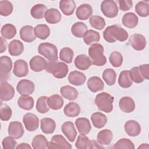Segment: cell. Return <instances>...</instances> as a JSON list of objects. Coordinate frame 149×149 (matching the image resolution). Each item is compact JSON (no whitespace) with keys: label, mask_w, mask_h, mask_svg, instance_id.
<instances>
[{"label":"cell","mask_w":149,"mask_h":149,"mask_svg":"<svg viewBox=\"0 0 149 149\" xmlns=\"http://www.w3.org/2000/svg\"><path fill=\"white\" fill-rule=\"evenodd\" d=\"M128 37L129 34L126 30L115 24L108 26L103 32L104 40L109 43L115 42L116 40L125 41Z\"/></svg>","instance_id":"6da1fadb"},{"label":"cell","mask_w":149,"mask_h":149,"mask_svg":"<svg viewBox=\"0 0 149 149\" xmlns=\"http://www.w3.org/2000/svg\"><path fill=\"white\" fill-rule=\"evenodd\" d=\"M88 55L91 63L95 66H102L107 63V59L104 55V47L101 44L95 43L88 48Z\"/></svg>","instance_id":"7a4b0ae2"},{"label":"cell","mask_w":149,"mask_h":149,"mask_svg":"<svg viewBox=\"0 0 149 149\" xmlns=\"http://www.w3.org/2000/svg\"><path fill=\"white\" fill-rule=\"evenodd\" d=\"M45 70L48 73H51L55 78L63 79L68 74L69 68L65 63L56 60L47 62Z\"/></svg>","instance_id":"3957f363"},{"label":"cell","mask_w":149,"mask_h":149,"mask_svg":"<svg viewBox=\"0 0 149 149\" xmlns=\"http://www.w3.org/2000/svg\"><path fill=\"white\" fill-rule=\"evenodd\" d=\"M114 97L106 92L98 94L95 98V104L98 109L106 113H110L113 110Z\"/></svg>","instance_id":"277c9868"},{"label":"cell","mask_w":149,"mask_h":149,"mask_svg":"<svg viewBox=\"0 0 149 149\" xmlns=\"http://www.w3.org/2000/svg\"><path fill=\"white\" fill-rule=\"evenodd\" d=\"M38 52L48 61L58 59V49L56 47L49 42H42L38 47Z\"/></svg>","instance_id":"5b68a950"},{"label":"cell","mask_w":149,"mask_h":149,"mask_svg":"<svg viewBox=\"0 0 149 149\" xmlns=\"http://www.w3.org/2000/svg\"><path fill=\"white\" fill-rule=\"evenodd\" d=\"M101 10L102 14L109 18L116 17L118 13V7L114 1L105 0L101 3Z\"/></svg>","instance_id":"8992f818"},{"label":"cell","mask_w":149,"mask_h":149,"mask_svg":"<svg viewBox=\"0 0 149 149\" xmlns=\"http://www.w3.org/2000/svg\"><path fill=\"white\" fill-rule=\"evenodd\" d=\"M12 68V61L10 58L8 56L3 55L0 58V74L1 81H5L9 77Z\"/></svg>","instance_id":"52a82bcc"},{"label":"cell","mask_w":149,"mask_h":149,"mask_svg":"<svg viewBox=\"0 0 149 149\" xmlns=\"http://www.w3.org/2000/svg\"><path fill=\"white\" fill-rule=\"evenodd\" d=\"M72 145L65 139V138L61 134L54 135L48 144V148H66L71 149Z\"/></svg>","instance_id":"ba28073f"},{"label":"cell","mask_w":149,"mask_h":149,"mask_svg":"<svg viewBox=\"0 0 149 149\" xmlns=\"http://www.w3.org/2000/svg\"><path fill=\"white\" fill-rule=\"evenodd\" d=\"M34 83L27 79L20 80L16 86L17 91L22 95H29L34 92Z\"/></svg>","instance_id":"9c48e42d"},{"label":"cell","mask_w":149,"mask_h":149,"mask_svg":"<svg viewBox=\"0 0 149 149\" xmlns=\"http://www.w3.org/2000/svg\"><path fill=\"white\" fill-rule=\"evenodd\" d=\"M23 122L27 130L34 132L36 130L39 126V119L34 113H27L23 118Z\"/></svg>","instance_id":"30bf717a"},{"label":"cell","mask_w":149,"mask_h":149,"mask_svg":"<svg viewBox=\"0 0 149 149\" xmlns=\"http://www.w3.org/2000/svg\"><path fill=\"white\" fill-rule=\"evenodd\" d=\"M15 95L13 87L6 81H2L0 86V98L1 101H8L12 100Z\"/></svg>","instance_id":"8fae6325"},{"label":"cell","mask_w":149,"mask_h":149,"mask_svg":"<svg viewBox=\"0 0 149 149\" xmlns=\"http://www.w3.org/2000/svg\"><path fill=\"white\" fill-rule=\"evenodd\" d=\"M129 42L132 48L136 51H142L146 46V39L141 34H133L130 36Z\"/></svg>","instance_id":"7c38bea8"},{"label":"cell","mask_w":149,"mask_h":149,"mask_svg":"<svg viewBox=\"0 0 149 149\" xmlns=\"http://www.w3.org/2000/svg\"><path fill=\"white\" fill-rule=\"evenodd\" d=\"M8 131L9 135L15 139L21 138L24 133L22 123L18 121L11 122L8 126Z\"/></svg>","instance_id":"4fadbf2b"},{"label":"cell","mask_w":149,"mask_h":149,"mask_svg":"<svg viewBox=\"0 0 149 149\" xmlns=\"http://www.w3.org/2000/svg\"><path fill=\"white\" fill-rule=\"evenodd\" d=\"M13 73L16 77H23L29 73V66L26 61L23 59H17L14 62Z\"/></svg>","instance_id":"5bb4252c"},{"label":"cell","mask_w":149,"mask_h":149,"mask_svg":"<svg viewBox=\"0 0 149 149\" xmlns=\"http://www.w3.org/2000/svg\"><path fill=\"white\" fill-rule=\"evenodd\" d=\"M61 130L69 141L70 142L74 141L77 136V132L73 122L70 121H66L64 122L62 125Z\"/></svg>","instance_id":"9a60e30c"},{"label":"cell","mask_w":149,"mask_h":149,"mask_svg":"<svg viewBox=\"0 0 149 149\" xmlns=\"http://www.w3.org/2000/svg\"><path fill=\"white\" fill-rule=\"evenodd\" d=\"M125 131L127 135L131 137L137 136L141 132V126L138 122L134 120H129L125 123Z\"/></svg>","instance_id":"2e32d148"},{"label":"cell","mask_w":149,"mask_h":149,"mask_svg":"<svg viewBox=\"0 0 149 149\" xmlns=\"http://www.w3.org/2000/svg\"><path fill=\"white\" fill-rule=\"evenodd\" d=\"M47 64V61L42 56L38 55H36L31 58L29 62L31 69L36 72H40L45 69Z\"/></svg>","instance_id":"e0dca14e"},{"label":"cell","mask_w":149,"mask_h":149,"mask_svg":"<svg viewBox=\"0 0 149 149\" xmlns=\"http://www.w3.org/2000/svg\"><path fill=\"white\" fill-rule=\"evenodd\" d=\"M119 107L120 110L123 112L130 113L135 109L136 104L132 98L125 96L120 99L119 101Z\"/></svg>","instance_id":"ac0fdd59"},{"label":"cell","mask_w":149,"mask_h":149,"mask_svg":"<svg viewBox=\"0 0 149 149\" xmlns=\"http://www.w3.org/2000/svg\"><path fill=\"white\" fill-rule=\"evenodd\" d=\"M19 34L20 38L26 42H31L36 38L34 28L30 25H26L22 27L20 30Z\"/></svg>","instance_id":"d6986e66"},{"label":"cell","mask_w":149,"mask_h":149,"mask_svg":"<svg viewBox=\"0 0 149 149\" xmlns=\"http://www.w3.org/2000/svg\"><path fill=\"white\" fill-rule=\"evenodd\" d=\"M68 79L70 84L76 86H79L83 85L85 83L86 76L83 73L74 70L71 72L69 74Z\"/></svg>","instance_id":"ffe728a7"},{"label":"cell","mask_w":149,"mask_h":149,"mask_svg":"<svg viewBox=\"0 0 149 149\" xmlns=\"http://www.w3.org/2000/svg\"><path fill=\"white\" fill-rule=\"evenodd\" d=\"M93 13V8L91 6L87 3L80 5L76 9V15L77 17L81 20L88 19Z\"/></svg>","instance_id":"44dd1931"},{"label":"cell","mask_w":149,"mask_h":149,"mask_svg":"<svg viewBox=\"0 0 149 149\" xmlns=\"http://www.w3.org/2000/svg\"><path fill=\"white\" fill-rule=\"evenodd\" d=\"M88 88L93 93L101 91L104 88V83L100 77L92 76L90 77L87 82Z\"/></svg>","instance_id":"7402d4cb"},{"label":"cell","mask_w":149,"mask_h":149,"mask_svg":"<svg viewBox=\"0 0 149 149\" xmlns=\"http://www.w3.org/2000/svg\"><path fill=\"white\" fill-rule=\"evenodd\" d=\"M74 63L78 69L81 70L88 69L92 64L90 58L84 54L77 55L74 59Z\"/></svg>","instance_id":"603a6c76"},{"label":"cell","mask_w":149,"mask_h":149,"mask_svg":"<svg viewBox=\"0 0 149 149\" xmlns=\"http://www.w3.org/2000/svg\"><path fill=\"white\" fill-rule=\"evenodd\" d=\"M44 17L47 22L49 24H54L61 21L62 15L57 9L49 8L46 11Z\"/></svg>","instance_id":"cb8c5ba5"},{"label":"cell","mask_w":149,"mask_h":149,"mask_svg":"<svg viewBox=\"0 0 149 149\" xmlns=\"http://www.w3.org/2000/svg\"><path fill=\"white\" fill-rule=\"evenodd\" d=\"M122 22L123 25L129 29L134 28L138 24L139 18L137 15L133 12H127L123 15Z\"/></svg>","instance_id":"d4e9b609"},{"label":"cell","mask_w":149,"mask_h":149,"mask_svg":"<svg viewBox=\"0 0 149 149\" xmlns=\"http://www.w3.org/2000/svg\"><path fill=\"white\" fill-rule=\"evenodd\" d=\"M75 125L79 133L81 134L86 135L88 134L91 129L90 122L86 118H79L76 119Z\"/></svg>","instance_id":"484cf974"},{"label":"cell","mask_w":149,"mask_h":149,"mask_svg":"<svg viewBox=\"0 0 149 149\" xmlns=\"http://www.w3.org/2000/svg\"><path fill=\"white\" fill-rule=\"evenodd\" d=\"M40 127L45 134L54 133L56 128V123L54 119L50 118H44L40 120Z\"/></svg>","instance_id":"4316f807"},{"label":"cell","mask_w":149,"mask_h":149,"mask_svg":"<svg viewBox=\"0 0 149 149\" xmlns=\"http://www.w3.org/2000/svg\"><path fill=\"white\" fill-rule=\"evenodd\" d=\"M76 7V3L73 0H62L59 2V9L66 16L72 15Z\"/></svg>","instance_id":"83f0119b"},{"label":"cell","mask_w":149,"mask_h":149,"mask_svg":"<svg viewBox=\"0 0 149 149\" xmlns=\"http://www.w3.org/2000/svg\"><path fill=\"white\" fill-rule=\"evenodd\" d=\"M24 51L23 43L18 40L11 41L8 46V52L12 56H17L21 55Z\"/></svg>","instance_id":"f1b7e54d"},{"label":"cell","mask_w":149,"mask_h":149,"mask_svg":"<svg viewBox=\"0 0 149 149\" xmlns=\"http://www.w3.org/2000/svg\"><path fill=\"white\" fill-rule=\"evenodd\" d=\"M60 93L63 97L70 101L76 100L79 94L77 90L74 87L69 85L62 86L60 89Z\"/></svg>","instance_id":"f546056e"},{"label":"cell","mask_w":149,"mask_h":149,"mask_svg":"<svg viewBox=\"0 0 149 149\" xmlns=\"http://www.w3.org/2000/svg\"><path fill=\"white\" fill-rule=\"evenodd\" d=\"M63 113L68 117L74 118L77 116L80 113V107L76 102H69L64 107Z\"/></svg>","instance_id":"4dcf8cb0"},{"label":"cell","mask_w":149,"mask_h":149,"mask_svg":"<svg viewBox=\"0 0 149 149\" xmlns=\"http://www.w3.org/2000/svg\"><path fill=\"white\" fill-rule=\"evenodd\" d=\"M91 120L95 127L101 129L105 126L107 123V118L104 113L97 112L91 115Z\"/></svg>","instance_id":"1f68e13d"},{"label":"cell","mask_w":149,"mask_h":149,"mask_svg":"<svg viewBox=\"0 0 149 149\" xmlns=\"http://www.w3.org/2000/svg\"><path fill=\"white\" fill-rule=\"evenodd\" d=\"M113 138V134L109 129H104L99 132L97 136V140L101 145H109Z\"/></svg>","instance_id":"d6a6232c"},{"label":"cell","mask_w":149,"mask_h":149,"mask_svg":"<svg viewBox=\"0 0 149 149\" xmlns=\"http://www.w3.org/2000/svg\"><path fill=\"white\" fill-rule=\"evenodd\" d=\"M48 144L47 139L42 134L36 135L31 141V146L34 149L48 148Z\"/></svg>","instance_id":"836d02e7"},{"label":"cell","mask_w":149,"mask_h":149,"mask_svg":"<svg viewBox=\"0 0 149 149\" xmlns=\"http://www.w3.org/2000/svg\"><path fill=\"white\" fill-rule=\"evenodd\" d=\"M34 31L36 37L41 40H45L50 35L49 27L44 24L36 26L34 28Z\"/></svg>","instance_id":"e575fe53"},{"label":"cell","mask_w":149,"mask_h":149,"mask_svg":"<svg viewBox=\"0 0 149 149\" xmlns=\"http://www.w3.org/2000/svg\"><path fill=\"white\" fill-rule=\"evenodd\" d=\"M34 99L29 95H21L17 100L18 106L24 110L30 111L34 107Z\"/></svg>","instance_id":"d590c367"},{"label":"cell","mask_w":149,"mask_h":149,"mask_svg":"<svg viewBox=\"0 0 149 149\" xmlns=\"http://www.w3.org/2000/svg\"><path fill=\"white\" fill-rule=\"evenodd\" d=\"M47 10V8L45 5L41 3L36 4L31 8L30 14L33 18L41 19L44 17Z\"/></svg>","instance_id":"8d00e7d4"},{"label":"cell","mask_w":149,"mask_h":149,"mask_svg":"<svg viewBox=\"0 0 149 149\" xmlns=\"http://www.w3.org/2000/svg\"><path fill=\"white\" fill-rule=\"evenodd\" d=\"M49 107L53 110H58L63 105V99L59 94H54L48 98Z\"/></svg>","instance_id":"74e56055"},{"label":"cell","mask_w":149,"mask_h":149,"mask_svg":"<svg viewBox=\"0 0 149 149\" xmlns=\"http://www.w3.org/2000/svg\"><path fill=\"white\" fill-rule=\"evenodd\" d=\"M87 31V26L85 23L81 22H78L74 23L71 28L72 34L77 38L83 37Z\"/></svg>","instance_id":"f35d334b"},{"label":"cell","mask_w":149,"mask_h":149,"mask_svg":"<svg viewBox=\"0 0 149 149\" xmlns=\"http://www.w3.org/2000/svg\"><path fill=\"white\" fill-rule=\"evenodd\" d=\"M16 27L12 24H6L3 25L1 30V33L5 39H11L13 38L16 34Z\"/></svg>","instance_id":"ab89813d"},{"label":"cell","mask_w":149,"mask_h":149,"mask_svg":"<svg viewBox=\"0 0 149 149\" xmlns=\"http://www.w3.org/2000/svg\"><path fill=\"white\" fill-rule=\"evenodd\" d=\"M118 84L119 86L124 88H127L132 86L133 81L129 76V70H125L120 73L118 79Z\"/></svg>","instance_id":"60d3db41"},{"label":"cell","mask_w":149,"mask_h":149,"mask_svg":"<svg viewBox=\"0 0 149 149\" xmlns=\"http://www.w3.org/2000/svg\"><path fill=\"white\" fill-rule=\"evenodd\" d=\"M84 43L88 45L94 42H98L100 40V33L93 30H87L83 37Z\"/></svg>","instance_id":"b9f144b4"},{"label":"cell","mask_w":149,"mask_h":149,"mask_svg":"<svg viewBox=\"0 0 149 149\" xmlns=\"http://www.w3.org/2000/svg\"><path fill=\"white\" fill-rule=\"evenodd\" d=\"M135 10L139 16L147 17L149 15V3L147 1H139L135 6Z\"/></svg>","instance_id":"7bdbcfd3"},{"label":"cell","mask_w":149,"mask_h":149,"mask_svg":"<svg viewBox=\"0 0 149 149\" xmlns=\"http://www.w3.org/2000/svg\"><path fill=\"white\" fill-rule=\"evenodd\" d=\"M102 79L108 86H113L116 81V74L115 71L111 68L104 70L102 73Z\"/></svg>","instance_id":"ee69618b"},{"label":"cell","mask_w":149,"mask_h":149,"mask_svg":"<svg viewBox=\"0 0 149 149\" xmlns=\"http://www.w3.org/2000/svg\"><path fill=\"white\" fill-rule=\"evenodd\" d=\"M48 97L41 96L37 101L36 109L40 113H45L48 112L50 109L48 104Z\"/></svg>","instance_id":"f6af8a7d"},{"label":"cell","mask_w":149,"mask_h":149,"mask_svg":"<svg viewBox=\"0 0 149 149\" xmlns=\"http://www.w3.org/2000/svg\"><path fill=\"white\" fill-rule=\"evenodd\" d=\"M89 23L92 27L98 30L103 29L106 24L104 19L98 15L92 16L89 19Z\"/></svg>","instance_id":"bcb514c9"},{"label":"cell","mask_w":149,"mask_h":149,"mask_svg":"<svg viewBox=\"0 0 149 149\" xmlns=\"http://www.w3.org/2000/svg\"><path fill=\"white\" fill-rule=\"evenodd\" d=\"M74 55L73 51L69 47H64L61 49L59 58L63 62L67 63H72Z\"/></svg>","instance_id":"7dc6e473"},{"label":"cell","mask_w":149,"mask_h":149,"mask_svg":"<svg viewBox=\"0 0 149 149\" xmlns=\"http://www.w3.org/2000/svg\"><path fill=\"white\" fill-rule=\"evenodd\" d=\"M13 7L12 3L8 1H0V14L2 16H8L13 12Z\"/></svg>","instance_id":"c3c4849f"},{"label":"cell","mask_w":149,"mask_h":149,"mask_svg":"<svg viewBox=\"0 0 149 149\" xmlns=\"http://www.w3.org/2000/svg\"><path fill=\"white\" fill-rule=\"evenodd\" d=\"M109 61L112 66L118 68L122 65L123 56L120 52L118 51H113L110 54Z\"/></svg>","instance_id":"681fc988"},{"label":"cell","mask_w":149,"mask_h":149,"mask_svg":"<svg viewBox=\"0 0 149 149\" xmlns=\"http://www.w3.org/2000/svg\"><path fill=\"white\" fill-rule=\"evenodd\" d=\"M113 148L120 149H134V145L133 143L129 139L122 138L119 139L113 146Z\"/></svg>","instance_id":"f907efd6"},{"label":"cell","mask_w":149,"mask_h":149,"mask_svg":"<svg viewBox=\"0 0 149 149\" xmlns=\"http://www.w3.org/2000/svg\"><path fill=\"white\" fill-rule=\"evenodd\" d=\"M12 115V111L10 107L1 102L0 107V118L3 121L9 120Z\"/></svg>","instance_id":"816d5d0a"},{"label":"cell","mask_w":149,"mask_h":149,"mask_svg":"<svg viewBox=\"0 0 149 149\" xmlns=\"http://www.w3.org/2000/svg\"><path fill=\"white\" fill-rule=\"evenodd\" d=\"M90 139L85 134L79 135L77 137L75 143V146L77 149H87L88 148L90 144Z\"/></svg>","instance_id":"f5cc1de1"},{"label":"cell","mask_w":149,"mask_h":149,"mask_svg":"<svg viewBox=\"0 0 149 149\" xmlns=\"http://www.w3.org/2000/svg\"><path fill=\"white\" fill-rule=\"evenodd\" d=\"M129 76L132 81L136 83H141L144 80V79L140 73L139 66L132 68L130 70H129Z\"/></svg>","instance_id":"db71d44e"},{"label":"cell","mask_w":149,"mask_h":149,"mask_svg":"<svg viewBox=\"0 0 149 149\" xmlns=\"http://www.w3.org/2000/svg\"><path fill=\"white\" fill-rule=\"evenodd\" d=\"M15 139L10 136L5 137L2 141L3 149H13L16 148L17 142Z\"/></svg>","instance_id":"11a10c76"},{"label":"cell","mask_w":149,"mask_h":149,"mask_svg":"<svg viewBox=\"0 0 149 149\" xmlns=\"http://www.w3.org/2000/svg\"><path fill=\"white\" fill-rule=\"evenodd\" d=\"M118 2L119 9L122 11H127L133 6V2L131 0H119Z\"/></svg>","instance_id":"9f6ffc18"},{"label":"cell","mask_w":149,"mask_h":149,"mask_svg":"<svg viewBox=\"0 0 149 149\" xmlns=\"http://www.w3.org/2000/svg\"><path fill=\"white\" fill-rule=\"evenodd\" d=\"M142 77L146 80L149 79V65L144 64L139 66Z\"/></svg>","instance_id":"6f0895ef"},{"label":"cell","mask_w":149,"mask_h":149,"mask_svg":"<svg viewBox=\"0 0 149 149\" xmlns=\"http://www.w3.org/2000/svg\"><path fill=\"white\" fill-rule=\"evenodd\" d=\"M88 148L90 149H94V148H104V146L102 145H101L100 143H98V141L97 140H90V144H89V147Z\"/></svg>","instance_id":"680465c9"},{"label":"cell","mask_w":149,"mask_h":149,"mask_svg":"<svg viewBox=\"0 0 149 149\" xmlns=\"http://www.w3.org/2000/svg\"><path fill=\"white\" fill-rule=\"evenodd\" d=\"M1 53L3 52L7 48V41L2 37H1Z\"/></svg>","instance_id":"91938a15"},{"label":"cell","mask_w":149,"mask_h":149,"mask_svg":"<svg viewBox=\"0 0 149 149\" xmlns=\"http://www.w3.org/2000/svg\"><path fill=\"white\" fill-rule=\"evenodd\" d=\"M16 149H30L31 148V147L26 143H20L16 147Z\"/></svg>","instance_id":"94428289"},{"label":"cell","mask_w":149,"mask_h":149,"mask_svg":"<svg viewBox=\"0 0 149 149\" xmlns=\"http://www.w3.org/2000/svg\"><path fill=\"white\" fill-rule=\"evenodd\" d=\"M138 149H140V148H142V149H148L149 148V146L147 143H143V144H141L140 146H139L138 147H137Z\"/></svg>","instance_id":"6125c7cd"}]
</instances>
